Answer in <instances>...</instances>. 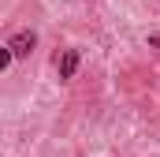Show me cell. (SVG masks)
Returning <instances> with one entry per match:
<instances>
[{"instance_id": "obj_2", "label": "cell", "mask_w": 160, "mask_h": 157, "mask_svg": "<svg viewBox=\"0 0 160 157\" xmlns=\"http://www.w3.org/2000/svg\"><path fill=\"white\" fill-rule=\"evenodd\" d=\"M78 49H63V56L56 60V68H60V78L67 82V78H75V71H78Z\"/></svg>"}, {"instance_id": "obj_1", "label": "cell", "mask_w": 160, "mask_h": 157, "mask_svg": "<svg viewBox=\"0 0 160 157\" xmlns=\"http://www.w3.org/2000/svg\"><path fill=\"white\" fill-rule=\"evenodd\" d=\"M34 45H38V34H34V30H19L15 38L8 41V49H11V56H15V60L30 56V52H34Z\"/></svg>"}, {"instance_id": "obj_4", "label": "cell", "mask_w": 160, "mask_h": 157, "mask_svg": "<svg viewBox=\"0 0 160 157\" xmlns=\"http://www.w3.org/2000/svg\"><path fill=\"white\" fill-rule=\"evenodd\" d=\"M149 45H153V49H160V34H153V38H149Z\"/></svg>"}, {"instance_id": "obj_3", "label": "cell", "mask_w": 160, "mask_h": 157, "mask_svg": "<svg viewBox=\"0 0 160 157\" xmlns=\"http://www.w3.org/2000/svg\"><path fill=\"white\" fill-rule=\"evenodd\" d=\"M11 60H15V56H11V49H8V45H0V71H4V68H11Z\"/></svg>"}]
</instances>
